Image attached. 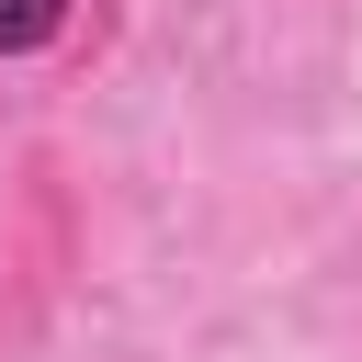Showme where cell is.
Instances as JSON below:
<instances>
[{
    "label": "cell",
    "mask_w": 362,
    "mask_h": 362,
    "mask_svg": "<svg viewBox=\"0 0 362 362\" xmlns=\"http://www.w3.org/2000/svg\"><path fill=\"white\" fill-rule=\"evenodd\" d=\"M68 23H79V0H0V68H23V57H45V45H68Z\"/></svg>",
    "instance_id": "6da1fadb"
}]
</instances>
